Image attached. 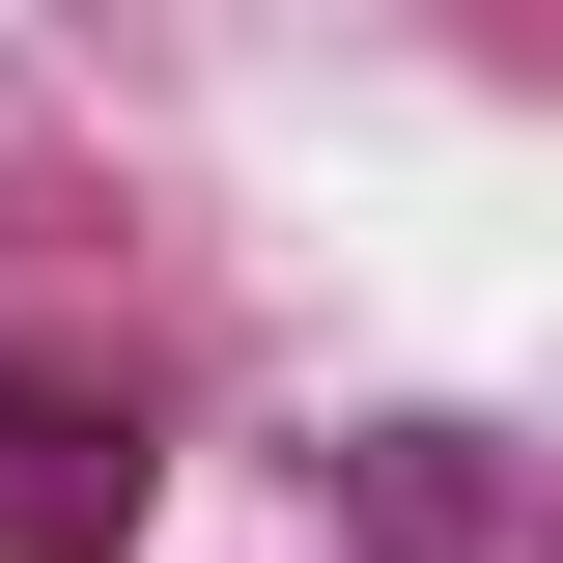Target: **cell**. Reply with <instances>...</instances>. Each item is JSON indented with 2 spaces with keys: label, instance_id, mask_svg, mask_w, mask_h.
<instances>
[{
  "label": "cell",
  "instance_id": "cell-1",
  "mask_svg": "<svg viewBox=\"0 0 563 563\" xmlns=\"http://www.w3.org/2000/svg\"><path fill=\"white\" fill-rule=\"evenodd\" d=\"M113 536H141V422L0 366V563H113Z\"/></svg>",
  "mask_w": 563,
  "mask_h": 563
}]
</instances>
